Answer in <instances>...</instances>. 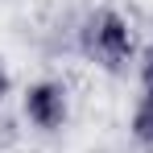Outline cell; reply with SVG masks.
I'll use <instances>...</instances> for the list:
<instances>
[{
    "label": "cell",
    "instance_id": "cell-3",
    "mask_svg": "<svg viewBox=\"0 0 153 153\" xmlns=\"http://www.w3.org/2000/svg\"><path fill=\"white\" fill-rule=\"evenodd\" d=\"M128 132L141 149H153V91H141L128 116Z\"/></svg>",
    "mask_w": 153,
    "mask_h": 153
},
{
    "label": "cell",
    "instance_id": "cell-5",
    "mask_svg": "<svg viewBox=\"0 0 153 153\" xmlns=\"http://www.w3.org/2000/svg\"><path fill=\"white\" fill-rule=\"evenodd\" d=\"M8 91H13V75H8V66L0 62V103L8 100Z\"/></svg>",
    "mask_w": 153,
    "mask_h": 153
},
{
    "label": "cell",
    "instance_id": "cell-4",
    "mask_svg": "<svg viewBox=\"0 0 153 153\" xmlns=\"http://www.w3.org/2000/svg\"><path fill=\"white\" fill-rule=\"evenodd\" d=\"M137 75H141V91H153V42L137 58Z\"/></svg>",
    "mask_w": 153,
    "mask_h": 153
},
{
    "label": "cell",
    "instance_id": "cell-2",
    "mask_svg": "<svg viewBox=\"0 0 153 153\" xmlns=\"http://www.w3.org/2000/svg\"><path fill=\"white\" fill-rule=\"evenodd\" d=\"M21 112H25V120L37 132H62L66 120H71V91H66V83L37 79L25 91V100H21Z\"/></svg>",
    "mask_w": 153,
    "mask_h": 153
},
{
    "label": "cell",
    "instance_id": "cell-1",
    "mask_svg": "<svg viewBox=\"0 0 153 153\" xmlns=\"http://www.w3.org/2000/svg\"><path fill=\"white\" fill-rule=\"evenodd\" d=\"M79 42H83V54H87L91 62H100L103 71H112V75H120L128 62L137 58L132 25H128V17H120L116 8H100V13H91V17L83 21Z\"/></svg>",
    "mask_w": 153,
    "mask_h": 153
}]
</instances>
